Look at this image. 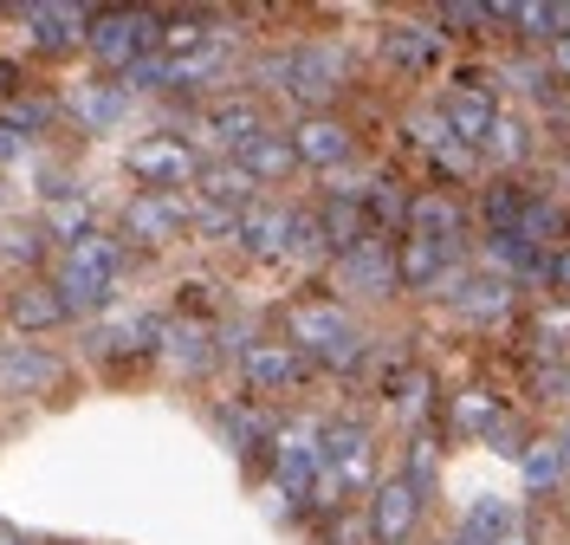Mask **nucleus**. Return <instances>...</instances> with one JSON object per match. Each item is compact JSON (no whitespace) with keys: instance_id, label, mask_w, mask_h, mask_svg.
Wrapping results in <instances>:
<instances>
[{"instance_id":"nucleus-1","label":"nucleus","mask_w":570,"mask_h":545,"mask_svg":"<svg viewBox=\"0 0 570 545\" xmlns=\"http://www.w3.org/2000/svg\"><path fill=\"white\" fill-rule=\"evenodd\" d=\"M124 241L98 227V234H85V241H71L59 266H52V292H59V305H66V319H98L117 305V286H124Z\"/></svg>"},{"instance_id":"nucleus-2","label":"nucleus","mask_w":570,"mask_h":545,"mask_svg":"<svg viewBox=\"0 0 570 545\" xmlns=\"http://www.w3.org/2000/svg\"><path fill=\"white\" fill-rule=\"evenodd\" d=\"M370 487H376V436H370V422H356V416L324 422V468L312 480V494H305V507L344 513Z\"/></svg>"},{"instance_id":"nucleus-3","label":"nucleus","mask_w":570,"mask_h":545,"mask_svg":"<svg viewBox=\"0 0 570 545\" xmlns=\"http://www.w3.org/2000/svg\"><path fill=\"white\" fill-rule=\"evenodd\" d=\"M279 338L305 363H324V370H356L363 363V331H356L344 299H298V305H285Z\"/></svg>"},{"instance_id":"nucleus-4","label":"nucleus","mask_w":570,"mask_h":545,"mask_svg":"<svg viewBox=\"0 0 570 545\" xmlns=\"http://www.w3.org/2000/svg\"><path fill=\"white\" fill-rule=\"evenodd\" d=\"M208 169V156L195 149L188 130H142L124 144V176L137 182V195H188Z\"/></svg>"},{"instance_id":"nucleus-5","label":"nucleus","mask_w":570,"mask_h":545,"mask_svg":"<svg viewBox=\"0 0 570 545\" xmlns=\"http://www.w3.org/2000/svg\"><path fill=\"white\" fill-rule=\"evenodd\" d=\"M234 254L247 260H305L318 254V227H312V215L305 208H285V202H253L247 215H240V227H234Z\"/></svg>"},{"instance_id":"nucleus-6","label":"nucleus","mask_w":570,"mask_h":545,"mask_svg":"<svg viewBox=\"0 0 570 545\" xmlns=\"http://www.w3.org/2000/svg\"><path fill=\"white\" fill-rule=\"evenodd\" d=\"M259 130H266V110H259V98H247V91L208 98V105L195 110V124H188V137H195L202 156H240Z\"/></svg>"},{"instance_id":"nucleus-7","label":"nucleus","mask_w":570,"mask_h":545,"mask_svg":"<svg viewBox=\"0 0 570 545\" xmlns=\"http://www.w3.org/2000/svg\"><path fill=\"white\" fill-rule=\"evenodd\" d=\"M188 215H195L188 195H130L124 215H117V241H124V254L130 247L137 254H163V247L188 241Z\"/></svg>"},{"instance_id":"nucleus-8","label":"nucleus","mask_w":570,"mask_h":545,"mask_svg":"<svg viewBox=\"0 0 570 545\" xmlns=\"http://www.w3.org/2000/svg\"><path fill=\"white\" fill-rule=\"evenodd\" d=\"M344 72H351L344 46H292V52H279V85H273V91L298 98L305 117H312V110H324L344 91Z\"/></svg>"},{"instance_id":"nucleus-9","label":"nucleus","mask_w":570,"mask_h":545,"mask_svg":"<svg viewBox=\"0 0 570 545\" xmlns=\"http://www.w3.org/2000/svg\"><path fill=\"white\" fill-rule=\"evenodd\" d=\"M318 468H324V422L318 416H292V422H279V429H273V487H279L292 507L312 494Z\"/></svg>"},{"instance_id":"nucleus-10","label":"nucleus","mask_w":570,"mask_h":545,"mask_svg":"<svg viewBox=\"0 0 570 545\" xmlns=\"http://www.w3.org/2000/svg\"><path fill=\"white\" fill-rule=\"evenodd\" d=\"M156 33H163L156 13H91V27H85V52H91L110 78H124L137 59L156 52Z\"/></svg>"},{"instance_id":"nucleus-11","label":"nucleus","mask_w":570,"mask_h":545,"mask_svg":"<svg viewBox=\"0 0 570 545\" xmlns=\"http://www.w3.org/2000/svg\"><path fill=\"white\" fill-rule=\"evenodd\" d=\"M434 292L461 312L466 325H505L512 305H519V286H512L505 273H493V266H454Z\"/></svg>"},{"instance_id":"nucleus-12","label":"nucleus","mask_w":570,"mask_h":545,"mask_svg":"<svg viewBox=\"0 0 570 545\" xmlns=\"http://www.w3.org/2000/svg\"><path fill=\"white\" fill-rule=\"evenodd\" d=\"M331 286L344 299H390V292H402L395 286V241L363 234L344 254H331Z\"/></svg>"},{"instance_id":"nucleus-13","label":"nucleus","mask_w":570,"mask_h":545,"mask_svg":"<svg viewBox=\"0 0 570 545\" xmlns=\"http://www.w3.org/2000/svg\"><path fill=\"white\" fill-rule=\"evenodd\" d=\"M428 500L402 480V474H376L370 500H363V526H370V545H409L422 533Z\"/></svg>"},{"instance_id":"nucleus-14","label":"nucleus","mask_w":570,"mask_h":545,"mask_svg":"<svg viewBox=\"0 0 570 545\" xmlns=\"http://www.w3.org/2000/svg\"><path fill=\"white\" fill-rule=\"evenodd\" d=\"M292 156H298V169H324V176H337V169H351L356 156V137L344 117H331V110H312V117H298L292 130Z\"/></svg>"},{"instance_id":"nucleus-15","label":"nucleus","mask_w":570,"mask_h":545,"mask_svg":"<svg viewBox=\"0 0 570 545\" xmlns=\"http://www.w3.org/2000/svg\"><path fill=\"white\" fill-rule=\"evenodd\" d=\"M305 370H312V363L298 358L285 338H247V344H240V377H247L259 397H285V390H298Z\"/></svg>"},{"instance_id":"nucleus-16","label":"nucleus","mask_w":570,"mask_h":545,"mask_svg":"<svg viewBox=\"0 0 570 545\" xmlns=\"http://www.w3.org/2000/svg\"><path fill=\"white\" fill-rule=\"evenodd\" d=\"M130 91L117 85V78H78L66 91V110L78 117V130H91V137H117L124 124H130Z\"/></svg>"},{"instance_id":"nucleus-17","label":"nucleus","mask_w":570,"mask_h":545,"mask_svg":"<svg viewBox=\"0 0 570 545\" xmlns=\"http://www.w3.org/2000/svg\"><path fill=\"white\" fill-rule=\"evenodd\" d=\"M434 117H441V130H448L454 144L480 156V144H487V130H493V117H499V98L487 85H454V91H441Z\"/></svg>"},{"instance_id":"nucleus-18","label":"nucleus","mask_w":570,"mask_h":545,"mask_svg":"<svg viewBox=\"0 0 570 545\" xmlns=\"http://www.w3.org/2000/svg\"><path fill=\"white\" fill-rule=\"evenodd\" d=\"M454 241H428V234H402L395 241V286L402 292H434L454 273Z\"/></svg>"},{"instance_id":"nucleus-19","label":"nucleus","mask_w":570,"mask_h":545,"mask_svg":"<svg viewBox=\"0 0 570 545\" xmlns=\"http://www.w3.org/2000/svg\"><path fill=\"white\" fill-rule=\"evenodd\" d=\"M7 325H13V338H46V331L71 325L66 305H59V292H52V280H13V292H7Z\"/></svg>"},{"instance_id":"nucleus-20","label":"nucleus","mask_w":570,"mask_h":545,"mask_svg":"<svg viewBox=\"0 0 570 545\" xmlns=\"http://www.w3.org/2000/svg\"><path fill=\"white\" fill-rule=\"evenodd\" d=\"M59 383V363L46 358L39 344H27V338H7L0 344V390L7 397H46Z\"/></svg>"},{"instance_id":"nucleus-21","label":"nucleus","mask_w":570,"mask_h":545,"mask_svg":"<svg viewBox=\"0 0 570 545\" xmlns=\"http://www.w3.org/2000/svg\"><path fill=\"white\" fill-rule=\"evenodd\" d=\"M39 234L46 241H85V234H98V215H91V195H78V188H59V195H46V208H39Z\"/></svg>"},{"instance_id":"nucleus-22","label":"nucleus","mask_w":570,"mask_h":545,"mask_svg":"<svg viewBox=\"0 0 570 545\" xmlns=\"http://www.w3.org/2000/svg\"><path fill=\"white\" fill-rule=\"evenodd\" d=\"M227 163H240V169L259 182V188H266V182H285L292 169H298V156H292V137H285V130H273V124H266V130H259L247 149H240V156H227Z\"/></svg>"},{"instance_id":"nucleus-23","label":"nucleus","mask_w":570,"mask_h":545,"mask_svg":"<svg viewBox=\"0 0 570 545\" xmlns=\"http://www.w3.org/2000/svg\"><path fill=\"white\" fill-rule=\"evenodd\" d=\"M20 20H27V39H33V46H46V52L78 46V39H85V27H91V13H85V7H27Z\"/></svg>"},{"instance_id":"nucleus-24","label":"nucleus","mask_w":570,"mask_h":545,"mask_svg":"<svg viewBox=\"0 0 570 545\" xmlns=\"http://www.w3.org/2000/svg\"><path fill=\"white\" fill-rule=\"evenodd\" d=\"M156 351H163V363H169V370H181V377H202V370L214 363L208 325H195V319H181V325H169V319H163V344H156Z\"/></svg>"},{"instance_id":"nucleus-25","label":"nucleus","mask_w":570,"mask_h":545,"mask_svg":"<svg viewBox=\"0 0 570 545\" xmlns=\"http://www.w3.org/2000/svg\"><path fill=\"white\" fill-rule=\"evenodd\" d=\"M512 526H519V507H512V500H499V494H480V500L461 513L454 539H466V545H499Z\"/></svg>"},{"instance_id":"nucleus-26","label":"nucleus","mask_w":570,"mask_h":545,"mask_svg":"<svg viewBox=\"0 0 570 545\" xmlns=\"http://www.w3.org/2000/svg\"><path fill=\"white\" fill-rule=\"evenodd\" d=\"M519 480H525V494H558V487H570L558 436H532L525 448H519Z\"/></svg>"},{"instance_id":"nucleus-27","label":"nucleus","mask_w":570,"mask_h":545,"mask_svg":"<svg viewBox=\"0 0 570 545\" xmlns=\"http://www.w3.org/2000/svg\"><path fill=\"white\" fill-rule=\"evenodd\" d=\"M395 474H402L422 500H434V494H441V436H434L428 422L409 436V448H402V468H395Z\"/></svg>"},{"instance_id":"nucleus-28","label":"nucleus","mask_w":570,"mask_h":545,"mask_svg":"<svg viewBox=\"0 0 570 545\" xmlns=\"http://www.w3.org/2000/svg\"><path fill=\"white\" fill-rule=\"evenodd\" d=\"M480 156H487L493 169H519V163L532 156V130H525V117L499 110V117H493V130H487V144H480Z\"/></svg>"},{"instance_id":"nucleus-29","label":"nucleus","mask_w":570,"mask_h":545,"mask_svg":"<svg viewBox=\"0 0 570 545\" xmlns=\"http://www.w3.org/2000/svg\"><path fill=\"white\" fill-rule=\"evenodd\" d=\"M461 202L448 195H415L409 202V234H428V241H461Z\"/></svg>"},{"instance_id":"nucleus-30","label":"nucleus","mask_w":570,"mask_h":545,"mask_svg":"<svg viewBox=\"0 0 570 545\" xmlns=\"http://www.w3.org/2000/svg\"><path fill=\"white\" fill-rule=\"evenodd\" d=\"M227 78V46L214 39L208 52H188V59H169V91H208Z\"/></svg>"},{"instance_id":"nucleus-31","label":"nucleus","mask_w":570,"mask_h":545,"mask_svg":"<svg viewBox=\"0 0 570 545\" xmlns=\"http://www.w3.org/2000/svg\"><path fill=\"white\" fill-rule=\"evenodd\" d=\"M52 117H59V105H52V98H13V91L0 98V124H7L13 137H27V144H33Z\"/></svg>"},{"instance_id":"nucleus-32","label":"nucleus","mask_w":570,"mask_h":545,"mask_svg":"<svg viewBox=\"0 0 570 545\" xmlns=\"http://www.w3.org/2000/svg\"><path fill=\"white\" fill-rule=\"evenodd\" d=\"M532 331H538V351H544L551 363L570 358V305H564V299H544V305H538V319H532Z\"/></svg>"},{"instance_id":"nucleus-33","label":"nucleus","mask_w":570,"mask_h":545,"mask_svg":"<svg viewBox=\"0 0 570 545\" xmlns=\"http://www.w3.org/2000/svg\"><path fill=\"white\" fill-rule=\"evenodd\" d=\"M454 422H461L466 436H499V429H505V409H499L487 390H466V397L454 402Z\"/></svg>"},{"instance_id":"nucleus-34","label":"nucleus","mask_w":570,"mask_h":545,"mask_svg":"<svg viewBox=\"0 0 570 545\" xmlns=\"http://www.w3.org/2000/svg\"><path fill=\"white\" fill-rule=\"evenodd\" d=\"M441 46H448V39H441V33H428V27H390V33H383V52H390V59H409V66L434 59Z\"/></svg>"},{"instance_id":"nucleus-35","label":"nucleus","mask_w":570,"mask_h":545,"mask_svg":"<svg viewBox=\"0 0 570 545\" xmlns=\"http://www.w3.org/2000/svg\"><path fill=\"white\" fill-rule=\"evenodd\" d=\"M39 241H46V234H39V221H27V227H7V234H0V254L33 266V260H46V247H39Z\"/></svg>"},{"instance_id":"nucleus-36","label":"nucleus","mask_w":570,"mask_h":545,"mask_svg":"<svg viewBox=\"0 0 570 545\" xmlns=\"http://www.w3.org/2000/svg\"><path fill=\"white\" fill-rule=\"evenodd\" d=\"M395 409H402V422H415V429H422V409H428V377H422V370H409V377L395 383Z\"/></svg>"},{"instance_id":"nucleus-37","label":"nucleus","mask_w":570,"mask_h":545,"mask_svg":"<svg viewBox=\"0 0 570 545\" xmlns=\"http://www.w3.org/2000/svg\"><path fill=\"white\" fill-rule=\"evenodd\" d=\"M214 429H220V436L234 441V448H247V441L259 436V422H253L247 409H214Z\"/></svg>"},{"instance_id":"nucleus-38","label":"nucleus","mask_w":570,"mask_h":545,"mask_svg":"<svg viewBox=\"0 0 570 545\" xmlns=\"http://www.w3.org/2000/svg\"><path fill=\"white\" fill-rule=\"evenodd\" d=\"M441 27H487V7H441Z\"/></svg>"},{"instance_id":"nucleus-39","label":"nucleus","mask_w":570,"mask_h":545,"mask_svg":"<svg viewBox=\"0 0 570 545\" xmlns=\"http://www.w3.org/2000/svg\"><path fill=\"white\" fill-rule=\"evenodd\" d=\"M551 286H558V299L570 305V247H558V254H551Z\"/></svg>"},{"instance_id":"nucleus-40","label":"nucleus","mask_w":570,"mask_h":545,"mask_svg":"<svg viewBox=\"0 0 570 545\" xmlns=\"http://www.w3.org/2000/svg\"><path fill=\"white\" fill-rule=\"evenodd\" d=\"M544 390L570 402V363H544Z\"/></svg>"},{"instance_id":"nucleus-41","label":"nucleus","mask_w":570,"mask_h":545,"mask_svg":"<svg viewBox=\"0 0 570 545\" xmlns=\"http://www.w3.org/2000/svg\"><path fill=\"white\" fill-rule=\"evenodd\" d=\"M20 149H27V137H13V130L0 124V169H7V163H20Z\"/></svg>"},{"instance_id":"nucleus-42","label":"nucleus","mask_w":570,"mask_h":545,"mask_svg":"<svg viewBox=\"0 0 570 545\" xmlns=\"http://www.w3.org/2000/svg\"><path fill=\"white\" fill-rule=\"evenodd\" d=\"M499 545H538V526H532V519H519V526H512Z\"/></svg>"},{"instance_id":"nucleus-43","label":"nucleus","mask_w":570,"mask_h":545,"mask_svg":"<svg viewBox=\"0 0 570 545\" xmlns=\"http://www.w3.org/2000/svg\"><path fill=\"white\" fill-rule=\"evenodd\" d=\"M558 455H564V474H570V422L558 429Z\"/></svg>"},{"instance_id":"nucleus-44","label":"nucleus","mask_w":570,"mask_h":545,"mask_svg":"<svg viewBox=\"0 0 570 545\" xmlns=\"http://www.w3.org/2000/svg\"><path fill=\"white\" fill-rule=\"evenodd\" d=\"M0 545H27V533H13V526H0Z\"/></svg>"},{"instance_id":"nucleus-45","label":"nucleus","mask_w":570,"mask_h":545,"mask_svg":"<svg viewBox=\"0 0 570 545\" xmlns=\"http://www.w3.org/2000/svg\"><path fill=\"white\" fill-rule=\"evenodd\" d=\"M434 545H466V539H454V533H448V539H434Z\"/></svg>"},{"instance_id":"nucleus-46","label":"nucleus","mask_w":570,"mask_h":545,"mask_svg":"<svg viewBox=\"0 0 570 545\" xmlns=\"http://www.w3.org/2000/svg\"><path fill=\"white\" fill-rule=\"evenodd\" d=\"M0 98H7V66H0Z\"/></svg>"}]
</instances>
